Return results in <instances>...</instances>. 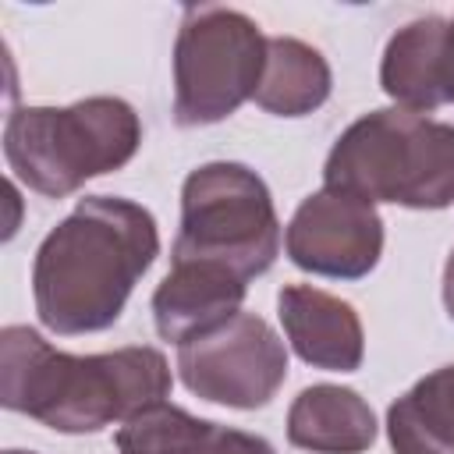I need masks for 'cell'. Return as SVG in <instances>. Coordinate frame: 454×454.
Returning a JSON list of instances; mask_svg holds the SVG:
<instances>
[{
  "label": "cell",
  "mask_w": 454,
  "mask_h": 454,
  "mask_svg": "<svg viewBox=\"0 0 454 454\" xmlns=\"http://www.w3.org/2000/svg\"><path fill=\"white\" fill-rule=\"evenodd\" d=\"M156 252L160 234L145 206L85 195L35 252L32 298L39 323L64 337L114 326Z\"/></svg>",
  "instance_id": "obj_1"
},
{
  "label": "cell",
  "mask_w": 454,
  "mask_h": 454,
  "mask_svg": "<svg viewBox=\"0 0 454 454\" xmlns=\"http://www.w3.org/2000/svg\"><path fill=\"white\" fill-rule=\"evenodd\" d=\"M330 96V64L323 53L294 35L266 39V64L255 89V103L277 117H301L323 106Z\"/></svg>",
  "instance_id": "obj_13"
},
{
  "label": "cell",
  "mask_w": 454,
  "mask_h": 454,
  "mask_svg": "<svg viewBox=\"0 0 454 454\" xmlns=\"http://www.w3.org/2000/svg\"><path fill=\"white\" fill-rule=\"evenodd\" d=\"M394 454H454V365L422 376L387 411Z\"/></svg>",
  "instance_id": "obj_14"
},
{
  "label": "cell",
  "mask_w": 454,
  "mask_h": 454,
  "mask_svg": "<svg viewBox=\"0 0 454 454\" xmlns=\"http://www.w3.org/2000/svg\"><path fill=\"white\" fill-rule=\"evenodd\" d=\"M266 64L259 25L220 4L184 7L174 43V121L216 124L255 96Z\"/></svg>",
  "instance_id": "obj_6"
},
{
  "label": "cell",
  "mask_w": 454,
  "mask_h": 454,
  "mask_svg": "<svg viewBox=\"0 0 454 454\" xmlns=\"http://www.w3.org/2000/svg\"><path fill=\"white\" fill-rule=\"evenodd\" d=\"M287 440L312 454H362L376 440V415L351 387H305L287 411Z\"/></svg>",
  "instance_id": "obj_12"
},
{
  "label": "cell",
  "mask_w": 454,
  "mask_h": 454,
  "mask_svg": "<svg viewBox=\"0 0 454 454\" xmlns=\"http://www.w3.org/2000/svg\"><path fill=\"white\" fill-rule=\"evenodd\" d=\"M323 181L372 206L443 209L454 202V124L404 106L372 110L333 142Z\"/></svg>",
  "instance_id": "obj_3"
},
{
  "label": "cell",
  "mask_w": 454,
  "mask_h": 454,
  "mask_svg": "<svg viewBox=\"0 0 454 454\" xmlns=\"http://www.w3.org/2000/svg\"><path fill=\"white\" fill-rule=\"evenodd\" d=\"M248 280L206 259H170V273L153 294V319L163 340L184 344L195 333L241 312Z\"/></svg>",
  "instance_id": "obj_9"
},
{
  "label": "cell",
  "mask_w": 454,
  "mask_h": 454,
  "mask_svg": "<svg viewBox=\"0 0 454 454\" xmlns=\"http://www.w3.org/2000/svg\"><path fill=\"white\" fill-rule=\"evenodd\" d=\"M443 305H447V316L454 319V248H450L447 266H443Z\"/></svg>",
  "instance_id": "obj_18"
},
{
  "label": "cell",
  "mask_w": 454,
  "mask_h": 454,
  "mask_svg": "<svg viewBox=\"0 0 454 454\" xmlns=\"http://www.w3.org/2000/svg\"><path fill=\"white\" fill-rule=\"evenodd\" d=\"M277 312L294 355L312 369L351 372L362 365V319L337 294H326L309 284H287L277 294Z\"/></svg>",
  "instance_id": "obj_10"
},
{
  "label": "cell",
  "mask_w": 454,
  "mask_h": 454,
  "mask_svg": "<svg viewBox=\"0 0 454 454\" xmlns=\"http://www.w3.org/2000/svg\"><path fill=\"white\" fill-rule=\"evenodd\" d=\"M170 394V365L156 348L67 355L28 326L0 333V404L57 433H99Z\"/></svg>",
  "instance_id": "obj_2"
},
{
  "label": "cell",
  "mask_w": 454,
  "mask_h": 454,
  "mask_svg": "<svg viewBox=\"0 0 454 454\" xmlns=\"http://www.w3.org/2000/svg\"><path fill=\"white\" fill-rule=\"evenodd\" d=\"M138 142V114L117 96H89L71 106H18L4 128L11 170L50 199H64L89 177L124 167Z\"/></svg>",
  "instance_id": "obj_4"
},
{
  "label": "cell",
  "mask_w": 454,
  "mask_h": 454,
  "mask_svg": "<svg viewBox=\"0 0 454 454\" xmlns=\"http://www.w3.org/2000/svg\"><path fill=\"white\" fill-rule=\"evenodd\" d=\"M447 25L450 21L426 14L390 35L380 64V85L397 106L422 114L447 103V85H443Z\"/></svg>",
  "instance_id": "obj_11"
},
{
  "label": "cell",
  "mask_w": 454,
  "mask_h": 454,
  "mask_svg": "<svg viewBox=\"0 0 454 454\" xmlns=\"http://www.w3.org/2000/svg\"><path fill=\"white\" fill-rule=\"evenodd\" d=\"M209 426L213 422L195 419L177 404L156 401L121 422L117 447H121V454H188L199 447V440L209 433Z\"/></svg>",
  "instance_id": "obj_15"
},
{
  "label": "cell",
  "mask_w": 454,
  "mask_h": 454,
  "mask_svg": "<svg viewBox=\"0 0 454 454\" xmlns=\"http://www.w3.org/2000/svg\"><path fill=\"white\" fill-rule=\"evenodd\" d=\"M181 383L213 404L262 408L287 376V348L277 330L255 312H234L231 319L177 344Z\"/></svg>",
  "instance_id": "obj_7"
},
{
  "label": "cell",
  "mask_w": 454,
  "mask_h": 454,
  "mask_svg": "<svg viewBox=\"0 0 454 454\" xmlns=\"http://www.w3.org/2000/svg\"><path fill=\"white\" fill-rule=\"evenodd\" d=\"M188 454H273V447L255 433H241V429H227L213 422L209 433L199 440V447Z\"/></svg>",
  "instance_id": "obj_16"
},
{
  "label": "cell",
  "mask_w": 454,
  "mask_h": 454,
  "mask_svg": "<svg viewBox=\"0 0 454 454\" xmlns=\"http://www.w3.org/2000/svg\"><path fill=\"white\" fill-rule=\"evenodd\" d=\"M280 252V220L266 181L245 163H202L181 188V231L170 259H206L252 280Z\"/></svg>",
  "instance_id": "obj_5"
},
{
  "label": "cell",
  "mask_w": 454,
  "mask_h": 454,
  "mask_svg": "<svg viewBox=\"0 0 454 454\" xmlns=\"http://www.w3.org/2000/svg\"><path fill=\"white\" fill-rule=\"evenodd\" d=\"M443 85H447V103H454V21L447 25V50H443Z\"/></svg>",
  "instance_id": "obj_17"
},
{
  "label": "cell",
  "mask_w": 454,
  "mask_h": 454,
  "mask_svg": "<svg viewBox=\"0 0 454 454\" xmlns=\"http://www.w3.org/2000/svg\"><path fill=\"white\" fill-rule=\"evenodd\" d=\"M284 248L298 270L358 280L380 262L383 220L372 202L323 188L294 209Z\"/></svg>",
  "instance_id": "obj_8"
},
{
  "label": "cell",
  "mask_w": 454,
  "mask_h": 454,
  "mask_svg": "<svg viewBox=\"0 0 454 454\" xmlns=\"http://www.w3.org/2000/svg\"><path fill=\"white\" fill-rule=\"evenodd\" d=\"M7 454H32V450H7Z\"/></svg>",
  "instance_id": "obj_19"
}]
</instances>
